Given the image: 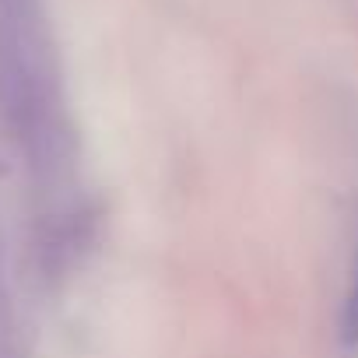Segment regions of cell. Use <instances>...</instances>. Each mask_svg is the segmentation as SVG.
Here are the masks:
<instances>
[{
  "mask_svg": "<svg viewBox=\"0 0 358 358\" xmlns=\"http://www.w3.org/2000/svg\"><path fill=\"white\" fill-rule=\"evenodd\" d=\"M341 330H344V341L355 348V344H358V246H355L351 281H348V295H344V316H341Z\"/></svg>",
  "mask_w": 358,
  "mask_h": 358,
  "instance_id": "obj_1",
  "label": "cell"
}]
</instances>
